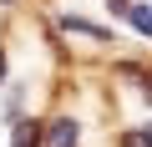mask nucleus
Masks as SVG:
<instances>
[{
	"instance_id": "f257e3e1",
	"label": "nucleus",
	"mask_w": 152,
	"mask_h": 147,
	"mask_svg": "<svg viewBox=\"0 0 152 147\" xmlns=\"http://www.w3.org/2000/svg\"><path fill=\"white\" fill-rule=\"evenodd\" d=\"M51 147H76V122H71V117L51 122Z\"/></svg>"
},
{
	"instance_id": "f03ea898",
	"label": "nucleus",
	"mask_w": 152,
	"mask_h": 147,
	"mask_svg": "<svg viewBox=\"0 0 152 147\" xmlns=\"http://www.w3.org/2000/svg\"><path fill=\"white\" fill-rule=\"evenodd\" d=\"M36 137H41L36 122H15V147H36Z\"/></svg>"
},
{
	"instance_id": "7ed1b4c3",
	"label": "nucleus",
	"mask_w": 152,
	"mask_h": 147,
	"mask_svg": "<svg viewBox=\"0 0 152 147\" xmlns=\"http://www.w3.org/2000/svg\"><path fill=\"white\" fill-rule=\"evenodd\" d=\"M132 31H137V36L152 31V26H147V5H132Z\"/></svg>"
},
{
	"instance_id": "20e7f679",
	"label": "nucleus",
	"mask_w": 152,
	"mask_h": 147,
	"mask_svg": "<svg viewBox=\"0 0 152 147\" xmlns=\"http://www.w3.org/2000/svg\"><path fill=\"white\" fill-rule=\"evenodd\" d=\"M127 147H147V132H132V137H127Z\"/></svg>"
},
{
	"instance_id": "39448f33",
	"label": "nucleus",
	"mask_w": 152,
	"mask_h": 147,
	"mask_svg": "<svg viewBox=\"0 0 152 147\" xmlns=\"http://www.w3.org/2000/svg\"><path fill=\"white\" fill-rule=\"evenodd\" d=\"M0 76H5V51H0Z\"/></svg>"
}]
</instances>
